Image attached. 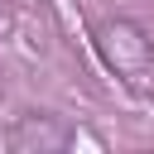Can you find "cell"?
Here are the masks:
<instances>
[{
  "instance_id": "cell-2",
  "label": "cell",
  "mask_w": 154,
  "mask_h": 154,
  "mask_svg": "<svg viewBox=\"0 0 154 154\" xmlns=\"http://www.w3.org/2000/svg\"><path fill=\"white\" fill-rule=\"evenodd\" d=\"M91 135H82L77 125H67L63 116H48V111H34V116H19V125L10 130V144L14 149H72Z\"/></svg>"
},
{
  "instance_id": "cell-1",
  "label": "cell",
  "mask_w": 154,
  "mask_h": 154,
  "mask_svg": "<svg viewBox=\"0 0 154 154\" xmlns=\"http://www.w3.org/2000/svg\"><path fill=\"white\" fill-rule=\"evenodd\" d=\"M91 43H96L101 63L120 77V87H130L140 96H154V34L140 19L111 14L91 29Z\"/></svg>"
}]
</instances>
